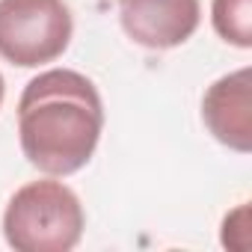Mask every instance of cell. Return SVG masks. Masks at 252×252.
Masks as SVG:
<instances>
[{
	"instance_id": "obj_2",
	"label": "cell",
	"mask_w": 252,
	"mask_h": 252,
	"mask_svg": "<svg viewBox=\"0 0 252 252\" xmlns=\"http://www.w3.org/2000/svg\"><path fill=\"white\" fill-rule=\"evenodd\" d=\"M86 225L83 205L63 181H30L6 205L3 237L15 252H68Z\"/></svg>"
},
{
	"instance_id": "obj_5",
	"label": "cell",
	"mask_w": 252,
	"mask_h": 252,
	"mask_svg": "<svg viewBox=\"0 0 252 252\" xmlns=\"http://www.w3.org/2000/svg\"><path fill=\"white\" fill-rule=\"evenodd\" d=\"M202 119L217 143L246 155L252 149V71L237 68L214 80L202 98Z\"/></svg>"
},
{
	"instance_id": "obj_7",
	"label": "cell",
	"mask_w": 252,
	"mask_h": 252,
	"mask_svg": "<svg viewBox=\"0 0 252 252\" xmlns=\"http://www.w3.org/2000/svg\"><path fill=\"white\" fill-rule=\"evenodd\" d=\"M3 92L6 89H3V74H0V104H3Z\"/></svg>"
},
{
	"instance_id": "obj_4",
	"label": "cell",
	"mask_w": 252,
	"mask_h": 252,
	"mask_svg": "<svg viewBox=\"0 0 252 252\" xmlns=\"http://www.w3.org/2000/svg\"><path fill=\"white\" fill-rule=\"evenodd\" d=\"M199 18V0H119L122 30L149 51L184 45L196 33Z\"/></svg>"
},
{
	"instance_id": "obj_6",
	"label": "cell",
	"mask_w": 252,
	"mask_h": 252,
	"mask_svg": "<svg viewBox=\"0 0 252 252\" xmlns=\"http://www.w3.org/2000/svg\"><path fill=\"white\" fill-rule=\"evenodd\" d=\"M214 30L234 48H252V0H214Z\"/></svg>"
},
{
	"instance_id": "obj_3",
	"label": "cell",
	"mask_w": 252,
	"mask_h": 252,
	"mask_svg": "<svg viewBox=\"0 0 252 252\" xmlns=\"http://www.w3.org/2000/svg\"><path fill=\"white\" fill-rule=\"evenodd\" d=\"M74 18L63 0H0V57L21 68L54 63L71 45Z\"/></svg>"
},
{
	"instance_id": "obj_1",
	"label": "cell",
	"mask_w": 252,
	"mask_h": 252,
	"mask_svg": "<svg viewBox=\"0 0 252 252\" xmlns=\"http://www.w3.org/2000/svg\"><path fill=\"white\" fill-rule=\"evenodd\" d=\"M104 131V104L95 83L71 68L33 77L18 101L24 158L45 175L65 178L83 169Z\"/></svg>"
}]
</instances>
